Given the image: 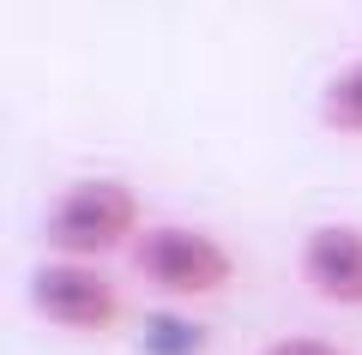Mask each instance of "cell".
I'll return each mask as SVG.
<instances>
[{
    "label": "cell",
    "instance_id": "cell-1",
    "mask_svg": "<svg viewBox=\"0 0 362 355\" xmlns=\"http://www.w3.org/2000/svg\"><path fill=\"white\" fill-rule=\"evenodd\" d=\"M139 235H145V205H139V193H133L127 181H115V175L73 181V187L49 205V217H42V247H49L54 259H85V265L133 247Z\"/></svg>",
    "mask_w": 362,
    "mask_h": 355
},
{
    "label": "cell",
    "instance_id": "cell-2",
    "mask_svg": "<svg viewBox=\"0 0 362 355\" xmlns=\"http://www.w3.org/2000/svg\"><path fill=\"white\" fill-rule=\"evenodd\" d=\"M127 259L163 301H211L235 283V253L194 223H145Z\"/></svg>",
    "mask_w": 362,
    "mask_h": 355
},
{
    "label": "cell",
    "instance_id": "cell-3",
    "mask_svg": "<svg viewBox=\"0 0 362 355\" xmlns=\"http://www.w3.org/2000/svg\"><path fill=\"white\" fill-rule=\"evenodd\" d=\"M30 307H37V319H49L61 331H78V337H103V331L121 325L115 277H103L85 259H42L30 271Z\"/></svg>",
    "mask_w": 362,
    "mask_h": 355
},
{
    "label": "cell",
    "instance_id": "cell-4",
    "mask_svg": "<svg viewBox=\"0 0 362 355\" xmlns=\"http://www.w3.org/2000/svg\"><path fill=\"white\" fill-rule=\"evenodd\" d=\"M296 271L326 307H362V229L356 223H320L302 235Z\"/></svg>",
    "mask_w": 362,
    "mask_h": 355
},
{
    "label": "cell",
    "instance_id": "cell-5",
    "mask_svg": "<svg viewBox=\"0 0 362 355\" xmlns=\"http://www.w3.org/2000/svg\"><path fill=\"white\" fill-rule=\"evenodd\" d=\"M320 121L344 139H362V61H350L344 73L326 78L320 90Z\"/></svg>",
    "mask_w": 362,
    "mask_h": 355
},
{
    "label": "cell",
    "instance_id": "cell-6",
    "mask_svg": "<svg viewBox=\"0 0 362 355\" xmlns=\"http://www.w3.org/2000/svg\"><path fill=\"white\" fill-rule=\"evenodd\" d=\"M151 343H157V349H175V355H194V349H199L206 337H199V325H175V319H151Z\"/></svg>",
    "mask_w": 362,
    "mask_h": 355
},
{
    "label": "cell",
    "instance_id": "cell-7",
    "mask_svg": "<svg viewBox=\"0 0 362 355\" xmlns=\"http://www.w3.org/2000/svg\"><path fill=\"white\" fill-rule=\"evenodd\" d=\"M259 355H350V349H338L332 337H272L259 343Z\"/></svg>",
    "mask_w": 362,
    "mask_h": 355
}]
</instances>
